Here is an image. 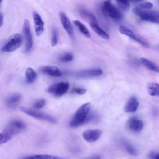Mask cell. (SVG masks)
Instances as JSON below:
<instances>
[{
	"mask_svg": "<svg viewBox=\"0 0 159 159\" xmlns=\"http://www.w3.org/2000/svg\"><path fill=\"white\" fill-rule=\"evenodd\" d=\"M90 107L91 104L89 102L85 103L80 106L71 119L70 122V126L75 127L83 124L86 120L90 111Z\"/></svg>",
	"mask_w": 159,
	"mask_h": 159,
	"instance_id": "6da1fadb",
	"label": "cell"
},
{
	"mask_svg": "<svg viewBox=\"0 0 159 159\" xmlns=\"http://www.w3.org/2000/svg\"><path fill=\"white\" fill-rule=\"evenodd\" d=\"M133 12L142 20L159 24V14L156 12L146 11L143 10V9H141L139 7H134Z\"/></svg>",
	"mask_w": 159,
	"mask_h": 159,
	"instance_id": "7a4b0ae2",
	"label": "cell"
},
{
	"mask_svg": "<svg viewBox=\"0 0 159 159\" xmlns=\"http://www.w3.org/2000/svg\"><path fill=\"white\" fill-rule=\"evenodd\" d=\"M22 42V36L19 34H16L11 37L9 41L2 47L1 50L4 52L14 51L21 46Z\"/></svg>",
	"mask_w": 159,
	"mask_h": 159,
	"instance_id": "3957f363",
	"label": "cell"
},
{
	"mask_svg": "<svg viewBox=\"0 0 159 159\" xmlns=\"http://www.w3.org/2000/svg\"><path fill=\"white\" fill-rule=\"evenodd\" d=\"M102 11L104 14L107 15L114 20H121L122 15L120 12L109 1H106L102 6Z\"/></svg>",
	"mask_w": 159,
	"mask_h": 159,
	"instance_id": "277c9868",
	"label": "cell"
},
{
	"mask_svg": "<svg viewBox=\"0 0 159 159\" xmlns=\"http://www.w3.org/2000/svg\"><path fill=\"white\" fill-rule=\"evenodd\" d=\"M69 87L70 85L68 83L60 82L53 84L48 86L47 89V91L49 93L54 94L56 96H60L67 92Z\"/></svg>",
	"mask_w": 159,
	"mask_h": 159,
	"instance_id": "5b68a950",
	"label": "cell"
},
{
	"mask_svg": "<svg viewBox=\"0 0 159 159\" xmlns=\"http://www.w3.org/2000/svg\"><path fill=\"white\" fill-rule=\"evenodd\" d=\"M20 109L25 114H26L29 116H30L32 117H34L35 118H37V119H40V120L48 121L50 122H56L55 119L53 117H52L48 114L36 111L35 110H33L30 108L26 107H20Z\"/></svg>",
	"mask_w": 159,
	"mask_h": 159,
	"instance_id": "8992f818",
	"label": "cell"
},
{
	"mask_svg": "<svg viewBox=\"0 0 159 159\" xmlns=\"http://www.w3.org/2000/svg\"><path fill=\"white\" fill-rule=\"evenodd\" d=\"M23 33L25 39V52H29L32 47L33 45V40L32 36L30 30V22L28 20L25 19L23 25Z\"/></svg>",
	"mask_w": 159,
	"mask_h": 159,
	"instance_id": "52a82bcc",
	"label": "cell"
},
{
	"mask_svg": "<svg viewBox=\"0 0 159 159\" xmlns=\"http://www.w3.org/2000/svg\"><path fill=\"white\" fill-rule=\"evenodd\" d=\"M119 32L123 34V35H125L130 38H131L132 39H133L134 40L137 42L138 43H140L141 45H142L143 46H145L146 47H148L149 46V45L148 44L147 42H146V41H145V40L142 39V38L140 37H137L135 34L134 32L129 29V28L125 27V26H123V25H121L119 27Z\"/></svg>",
	"mask_w": 159,
	"mask_h": 159,
	"instance_id": "ba28073f",
	"label": "cell"
},
{
	"mask_svg": "<svg viewBox=\"0 0 159 159\" xmlns=\"http://www.w3.org/2000/svg\"><path fill=\"white\" fill-rule=\"evenodd\" d=\"M60 21L62 24V26L65 30V31L66 32V33L68 34V35L70 37L73 38L74 37L73 28L68 17L66 16V14L64 12H61L60 13Z\"/></svg>",
	"mask_w": 159,
	"mask_h": 159,
	"instance_id": "9c48e42d",
	"label": "cell"
},
{
	"mask_svg": "<svg viewBox=\"0 0 159 159\" xmlns=\"http://www.w3.org/2000/svg\"><path fill=\"white\" fill-rule=\"evenodd\" d=\"M102 134L100 130H87L83 133V139L88 142H94L98 140Z\"/></svg>",
	"mask_w": 159,
	"mask_h": 159,
	"instance_id": "30bf717a",
	"label": "cell"
},
{
	"mask_svg": "<svg viewBox=\"0 0 159 159\" xmlns=\"http://www.w3.org/2000/svg\"><path fill=\"white\" fill-rule=\"evenodd\" d=\"M33 19L35 34L37 36H40L44 31V22L41 16L37 12L34 13Z\"/></svg>",
	"mask_w": 159,
	"mask_h": 159,
	"instance_id": "8fae6325",
	"label": "cell"
},
{
	"mask_svg": "<svg viewBox=\"0 0 159 159\" xmlns=\"http://www.w3.org/2000/svg\"><path fill=\"white\" fill-rule=\"evenodd\" d=\"M139 105V102L137 98L134 96H132L128 99L127 103L124 106V111L127 113L134 112L137 110Z\"/></svg>",
	"mask_w": 159,
	"mask_h": 159,
	"instance_id": "7c38bea8",
	"label": "cell"
},
{
	"mask_svg": "<svg viewBox=\"0 0 159 159\" xmlns=\"http://www.w3.org/2000/svg\"><path fill=\"white\" fill-rule=\"evenodd\" d=\"M103 71L100 68H92L87 70H83L76 73V76L79 77H93L102 75Z\"/></svg>",
	"mask_w": 159,
	"mask_h": 159,
	"instance_id": "4fadbf2b",
	"label": "cell"
},
{
	"mask_svg": "<svg viewBox=\"0 0 159 159\" xmlns=\"http://www.w3.org/2000/svg\"><path fill=\"white\" fill-rule=\"evenodd\" d=\"M128 125L130 130L134 132H139L141 131L143 127V122L140 120L134 117H132L129 120Z\"/></svg>",
	"mask_w": 159,
	"mask_h": 159,
	"instance_id": "5bb4252c",
	"label": "cell"
},
{
	"mask_svg": "<svg viewBox=\"0 0 159 159\" xmlns=\"http://www.w3.org/2000/svg\"><path fill=\"white\" fill-rule=\"evenodd\" d=\"M40 71L52 76L58 77L61 75V70L55 66H44L40 68Z\"/></svg>",
	"mask_w": 159,
	"mask_h": 159,
	"instance_id": "9a60e30c",
	"label": "cell"
},
{
	"mask_svg": "<svg viewBox=\"0 0 159 159\" xmlns=\"http://www.w3.org/2000/svg\"><path fill=\"white\" fill-rule=\"evenodd\" d=\"M7 127H9L15 134L19 132L24 130L26 126L23 122L16 120L11 122Z\"/></svg>",
	"mask_w": 159,
	"mask_h": 159,
	"instance_id": "2e32d148",
	"label": "cell"
},
{
	"mask_svg": "<svg viewBox=\"0 0 159 159\" xmlns=\"http://www.w3.org/2000/svg\"><path fill=\"white\" fill-rule=\"evenodd\" d=\"M90 26L91 27V29L100 37H101L102 38L106 39V40H108L109 39V34L105 31L102 28H101L98 23L96 22H90Z\"/></svg>",
	"mask_w": 159,
	"mask_h": 159,
	"instance_id": "e0dca14e",
	"label": "cell"
},
{
	"mask_svg": "<svg viewBox=\"0 0 159 159\" xmlns=\"http://www.w3.org/2000/svg\"><path fill=\"white\" fill-rule=\"evenodd\" d=\"M147 89L148 93L152 96H159V84L151 82L147 84Z\"/></svg>",
	"mask_w": 159,
	"mask_h": 159,
	"instance_id": "ac0fdd59",
	"label": "cell"
},
{
	"mask_svg": "<svg viewBox=\"0 0 159 159\" xmlns=\"http://www.w3.org/2000/svg\"><path fill=\"white\" fill-rule=\"evenodd\" d=\"M14 135V133L9 127H7L4 130L0 133V144L4 143L9 141Z\"/></svg>",
	"mask_w": 159,
	"mask_h": 159,
	"instance_id": "d6986e66",
	"label": "cell"
},
{
	"mask_svg": "<svg viewBox=\"0 0 159 159\" xmlns=\"http://www.w3.org/2000/svg\"><path fill=\"white\" fill-rule=\"evenodd\" d=\"M141 63L149 70L159 73V67L155 64L153 61H150V60L145 58H140Z\"/></svg>",
	"mask_w": 159,
	"mask_h": 159,
	"instance_id": "ffe728a7",
	"label": "cell"
},
{
	"mask_svg": "<svg viewBox=\"0 0 159 159\" xmlns=\"http://www.w3.org/2000/svg\"><path fill=\"white\" fill-rule=\"evenodd\" d=\"M79 13L83 17H84L86 19H88L89 21V22L97 23V20L96 17L91 12L84 9H79Z\"/></svg>",
	"mask_w": 159,
	"mask_h": 159,
	"instance_id": "44dd1931",
	"label": "cell"
},
{
	"mask_svg": "<svg viewBox=\"0 0 159 159\" xmlns=\"http://www.w3.org/2000/svg\"><path fill=\"white\" fill-rule=\"evenodd\" d=\"M74 24L78 28L80 32L84 35V36L87 37H90V33L88 30V29H87V27L80 21L78 20H75L73 21Z\"/></svg>",
	"mask_w": 159,
	"mask_h": 159,
	"instance_id": "7402d4cb",
	"label": "cell"
},
{
	"mask_svg": "<svg viewBox=\"0 0 159 159\" xmlns=\"http://www.w3.org/2000/svg\"><path fill=\"white\" fill-rule=\"evenodd\" d=\"M21 96L19 94H13L12 96L9 97L6 101L7 105L9 107H13L16 106L20 100Z\"/></svg>",
	"mask_w": 159,
	"mask_h": 159,
	"instance_id": "603a6c76",
	"label": "cell"
},
{
	"mask_svg": "<svg viewBox=\"0 0 159 159\" xmlns=\"http://www.w3.org/2000/svg\"><path fill=\"white\" fill-rule=\"evenodd\" d=\"M26 80L29 83H32L35 81L37 78V74L35 71L31 68H28L25 71Z\"/></svg>",
	"mask_w": 159,
	"mask_h": 159,
	"instance_id": "cb8c5ba5",
	"label": "cell"
},
{
	"mask_svg": "<svg viewBox=\"0 0 159 159\" xmlns=\"http://www.w3.org/2000/svg\"><path fill=\"white\" fill-rule=\"evenodd\" d=\"M24 159H63L61 157L50 155H35L27 157H25Z\"/></svg>",
	"mask_w": 159,
	"mask_h": 159,
	"instance_id": "d4e9b609",
	"label": "cell"
},
{
	"mask_svg": "<svg viewBox=\"0 0 159 159\" xmlns=\"http://www.w3.org/2000/svg\"><path fill=\"white\" fill-rule=\"evenodd\" d=\"M124 147H125L127 152L129 153H130V155H132L133 156H137L138 155L137 151L130 143L125 142H124Z\"/></svg>",
	"mask_w": 159,
	"mask_h": 159,
	"instance_id": "484cf974",
	"label": "cell"
},
{
	"mask_svg": "<svg viewBox=\"0 0 159 159\" xmlns=\"http://www.w3.org/2000/svg\"><path fill=\"white\" fill-rule=\"evenodd\" d=\"M118 6L124 11H128L130 8V4L129 0H116Z\"/></svg>",
	"mask_w": 159,
	"mask_h": 159,
	"instance_id": "4316f807",
	"label": "cell"
},
{
	"mask_svg": "<svg viewBox=\"0 0 159 159\" xmlns=\"http://www.w3.org/2000/svg\"><path fill=\"white\" fill-rule=\"evenodd\" d=\"M58 30L56 28H53L52 29V39H51V45L52 46H55L58 43Z\"/></svg>",
	"mask_w": 159,
	"mask_h": 159,
	"instance_id": "83f0119b",
	"label": "cell"
},
{
	"mask_svg": "<svg viewBox=\"0 0 159 159\" xmlns=\"http://www.w3.org/2000/svg\"><path fill=\"white\" fill-rule=\"evenodd\" d=\"M73 55L70 53H66L63 54L60 57V60L62 62H69L73 60Z\"/></svg>",
	"mask_w": 159,
	"mask_h": 159,
	"instance_id": "f1b7e54d",
	"label": "cell"
},
{
	"mask_svg": "<svg viewBox=\"0 0 159 159\" xmlns=\"http://www.w3.org/2000/svg\"><path fill=\"white\" fill-rule=\"evenodd\" d=\"M139 7L143 9H150L153 7V4L149 2H145L139 5Z\"/></svg>",
	"mask_w": 159,
	"mask_h": 159,
	"instance_id": "f546056e",
	"label": "cell"
},
{
	"mask_svg": "<svg viewBox=\"0 0 159 159\" xmlns=\"http://www.w3.org/2000/svg\"><path fill=\"white\" fill-rule=\"evenodd\" d=\"M45 104V101L44 99H40L35 102L34 106L36 109H40L42 108Z\"/></svg>",
	"mask_w": 159,
	"mask_h": 159,
	"instance_id": "4dcf8cb0",
	"label": "cell"
},
{
	"mask_svg": "<svg viewBox=\"0 0 159 159\" xmlns=\"http://www.w3.org/2000/svg\"><path fill=\"white\" fill-rule=\"evenodd\" d=\"M72 92L79 94H83L86 93V89L81 88H75L72 90Z\"/></svg>",
	"mask_w": 159,
	"mask_h": 159,
	"instance_id": "1f68e13d",
	"label": "cell"
},
{
	"mask_svg": "<svg viewBox=\"0 0 159 159\" xmlns=\"http://www.w3.org/2000/svg\"><path fill=\"white\" fill-rule=\"evenodd\" d=\"M3 24V15L2 14L0 13V28L2 26Z\"/></svg>",
	"mask_w": 159,
	"mask_h": 159,
	"instance_id": "d6a6232c",
	"label": "cell"
},
{
	"mask_svg": "<svg viewBox=\"0 0 159 159\" xmlns=\"http://www.w3.org/2000/svg\"><path fill=\"white\" fill-rule=\"evenodd\" d=\"M154 159H159V153L158 154H157L154 156Z\"/></svg>",
	"mask_w": 159,
	"mask_h": 159,
	"instance_id": "836d02e7",
	"label": "cell"
},
{
	"mask_svg": "<svg viewBox=\"0 0 159 159\" xmlns=\"http://www.w3.org/2000/svg\"><path fill=\"white\" fill-rule=\"evenodd\" d=\"M129 1H134V2H139V1H143V0H129Z\"/></svg>",
	"mask_w": 159,
	"mask_h": 159,
	"instance_id": "e575fe53",
	"label": "cell"
},
{
	"mask_svg": "<svg viewBox=\"0 0 159 159\" xmlns=\"http://www.w3.org/2000/svg\"><path fill=\"white\" fill-rule=\"evenodd\" d=\"M2 0H0V4H1V1H2Z\"/></svg>",
	"mask_w": 159,
	"mask_h": 159,
	"instance_id": "d590c367",
	"label": "cell"
}]
</instances>
